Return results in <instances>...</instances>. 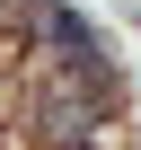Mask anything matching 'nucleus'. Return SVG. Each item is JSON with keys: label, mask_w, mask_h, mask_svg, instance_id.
I'll use <instances>...</instances> for the list:
<instances>
[{"label": "nucleus", "mask_w": 141, "mask_h": 150, "mask_svg": "<svg viewBox=\"0 0 141 150\" xmlns=\"http://www.w3.org/2000/svg\"><path fill=\"white\" fill-rule=\"evenodd\" d=\"M88 124H97V71H88L80 88H44V97H35L44 150H88Z\"/></svg>", "instance_id": "1"}]
</instances>
